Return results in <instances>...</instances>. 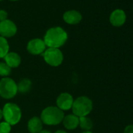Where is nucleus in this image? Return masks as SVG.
Here are the masks:
<instances>
[{
	"mask_svg": "<svg viewBox=\"0 0 133 133\" xmlns=\"http://www.w3.org/2000/svg\"><path fill=\"white\" fill-rule=\"evenodd\" d=\"M68 38V33L62 28L54 27L46 31L43 41L46 47L59 49L66 43Z\"/></svg>",
	"mask_w": 133,
	"mask_h": 133,
	"instance_id": "obj_1",
	"label": "nucleus"
},
{
	"mask_svg": "<svg viewBox=\"0 0 133 133\" xmlns=\"http://www.w3.org/2000/svg\"><path fill=\"white\" fill-rule=\"evenodd\" d=\"M64 117V113L57 107L51 106L45 108L42 113L40 119L46 125H57L60 124Z\"/></svg>",
	"mask_w": 133,
	"mask_h": 133,
	"instance_id": "obj_2",
	"label": "nucleus"
},
{
	"mask_svg": "<svg viewBox=\"0 0 133 133\" xmlns=\"http://www.w3.org/2000/svg\"><path fill=\"white\" fill-rule=\"evenodd\" d=\"M3 117L5 121L12 125L18 124L22 117V112L18 105L14 103H7L3 108Z\"/></svg>",
	"mask_w": 133,
	"mask_h": 133,
	"instance_id": "obj_3",
	"label": "nucleus"
},
{
	"mask_svg": "<svg viewBox=\"0 0 133 133\" xmlns=\"http://www.w3.org/2000/svg\"><path fill=\"white\" fill-rule=\"evenodd\" d=\"M92 101L87 96H79L74 99L72 105L73 114L78 117L88 116L92 110Z\"/></svg>",
	"mask_w": 133,
	"mask_h": 133,
	"instance_id": "obj_4",
	"label": "nucleus"
},
{
	"mask_svg": "<svg viewBox=\"0 0 133 133\" xmlns=\"http://www.w3.org/2000/svg\"><path fill=\"white\" fill-rule=\"evenodd\" d=\"M17 84L16 82L9 78H3L0 80V96L6 99H10L17 94Z\"/></svg>",
	"mask_w": 133,
	"mask_h": 133,
	"instance_id": "obj_5",
	"label": "nucleus"
},
{
	"mask_svg": "<svg viewBox=\"0 0 133 133\" xmlns=\"http://www.w3.org/2000/svg\"><path fill=\"white\" fill-rule=\"evenodd\" d=\"M42 56L45 63L52 66H58L63 61V54L59 49L48 48Z\"/></svg>",
	"mask_w": 133,
	"mask_h": 133,
	"instance_id": "obj_6",
	"label": "nucleus"
},
{
	"mask_svg": "<svg viewBox=\"0 0 133 133\" xmlns=\"http://www.w3.org/2000/svg\"><path fill=\"white\" fill-rule=\"evenodd\" d=\"M17 28L10 20H5L0 22V36L3 38H11L16 35Z\"/></svg>",
	"mask_w": 133,
	"mask_h": 133,
	"instance_id": "obj_7",
	"label": "nucleus"
},
{
	"mask_svg": "<svg viewBox=\"0 0 133 133\" xmlns=\"http://www.w3.org/2000/svg\"><path fill=\"white\" fill-rule=\"evenodd\" d=\"M27 49L29 53L37 56V55L42 54L45 51L46 45L42 39L34 38L29 41V42L28 43Z\"/></svg>",
	"mask_w": 133,
	"mask_h": 133,
	"instance_id": "obj_8",
	"label": "nucleus"
},
{
	"mask_svg": "<svg viewBox=\"0 0 133 133\" xmlns=\"http://www.w3.org/2000/svg\"><path fill=\"white\" fill-rule=\"evenodd\" d=\"M73 103L74 98L68 92L60 93L56 99V107L63 111L71 109Z\"/></svg>",
	"mask_w": 133,
	"mask_h": 133,
	"instance_id": "obj_9",
	"label": "nucleus"
},
{
	"mask_svg": "<svg viewBox=\"0 0 133 133\" xmlns=\"http://www.w3.org/2000/svg\"><path fill=\"white\" fill-rule=\"evenodd\" d=\"M126 15L125 13L120 9L114 10L110 17V21L114 27H120L125 23Z\"/></svg>",
	"mask_w": 133,
	"mask_h": 133,
	"instance_id": "obj_10",
	"label": "nucleus"
},
{
	"mask_svg": "<svg viewBox=\"0 0 133 133\" xmlns=\"http://www.w3.org/2000/svg\"><path fill=\"white\" fill-rule=\"evenodd\" d=\"M63 21L68 24H78L82 19V14L76 10L66 11L63 16Z\"/></svg>",
	"mask_w": 133,
	"mask_h": 133,
	"instance_id": "obj_11",
	"label": "nucleus"
},
{
	"mask_svg": "<svg viewBox=\"0 0 133 133\" xmlns=\"http://www.w3.org/2000/svg\"><path fill=\"white\" fill-rule=\"evenodd\" d=\"M63 124L65 128L68 130H74L79 126V117L75 114H68L64 116Z\"/></svg>",
	"mask_w": 133,
	"mask_h": 133,
	"instance_id": "obj_12",
	"label": "nucleus"
},
{
	"mask_svg": "<svg viewBox=\"0 0 133 133\" xmlns=\"http://www.w3.org/2000/svg\"><path fill=\"white\" fill-rule=\"evenodd\" d=\"M5 63L10 66V68H16L20 66L21 63V58L20 55L14 52H9L7 55L3 58Z\"/></svg>",
	"mask_w": 133,
	"mask_h": 133,
	"instance_id": "obj_13",
	"label": "nucleus"
},
{
	"mask_svg": "<svg viewBox=\"0 0 133 133\" xmlns=\"http://www.w3.org/2000/svg\"><path fill=\"white\" fill-rule=\"evenodd\" d=\"M43 123L40 117H33L28 122V129L30 133H38L42 130Z\"/></svg>",
	"mask_w": 133,
	"mask_h": 133,
	"instance_id": "obj_14",
	"label": "nucleus"
},
{
	"mask_svg": "<svg viewBox=\"0 0 133 133\" xmlns=\"http://www.w3.org/2000/svg\"><path fill=\"white\" fill-rule=\"evenodd\" d=\"M31 86H32L31 81L28 78H24L21 81H20L19 83L17 84L18 92H21L22 94L28 93L31 90Z\"/></svg>",
	"mask_w": 133,
	"mask_h": 133,
	"instance_id": "obj_15",
	"label": "nucleus"
},
{
	"mask_svg": "<svg viewBox=\"0 0 133 133\" xmlns=\"http://www.w3.org/2000/svg\"><path fill=\"white\" fill-rule=\"evenodd\" d=\"M79 126L85 131H89L93 127V123L88 116L81 117H79Z\"/></svg>",
	"mask_w": 133,
	"mask_h": 133,
	"instance_id": "obj_16",
	"label": "nucleus"
},
{
	"mask_svg": "<svg viewBox=\"0 0 133 133\" xmlns=\"http://www.w3.org/2000/svg\"><path fill=\"white\" fill-rule=\"evenodd\" d=\"M10 50V45L6 38L0 36V58H4Z\"/></svg>",
	"mask_w": 133,
	"mask_h": 133,
	"instance_id": "obj_17",
	"label": "nucleus"
},
{
	"mask_svg": "<svg viewBox=\"0 0 133 133\" xmlns=\"http://www.w3.org/2000/svg\"><path fill=\"white\" fill-rule=\"evenodd\" d=\"M11 69L5 62H0V76L3 78L8 77L11 74Z\"/></svg>",
	"mask_w": 133,
	"mask_h": 133,
	"instance_id": "obj_18",
	"label": "nucleus"
},
{
	"mask_svg": "<svg viewBox=\"0 0 133 133\" xmlns=\"http://www.w3.org/2000/svg\"><path fill=\"white\" fill-rule=\"evenodd\" d=\"M11 125L6 121L0 123V133H10Z\"/></svg>",
	"mask_w": 133,
	"mask_h": 133,
	"instance_id": "obj_19",
	"label": "nucleus"
},
{
	"mask_svg": "<svg viewBox=\"0 0 133 133\" xmlns=\"http://www.w3.org/2000/svg\"><path fill=\"white\" fill-rule=\"evenodd\" d=\"M8 14L3 10H0V22L3 21L5 20H7Z\"/></svg>",
	"mask_w": 133,
	"mask_h": 133,
	"instance_id": "obj_20",
	"label": "nucleus"
},
{
	"mask_svg": "<svg viewBox=\"0 0 133 133\" xmlns=\"http://www.w3.org/2000/svg\"><path fill=\"white\" fill-rule=\"evenodd\" d=\"M124 133H133V124H129L125 127Z\"/></svg>",
	"mask_w": 133,
	"mask_h": 133,
	"instance_id": "obj_21",
	"label": "nucleus"
},
{
	"mask_svg": "<svg viewBox=\"0 0 133 133\" xmlns=\"http://www.w3.org/2000/svg\"><path fill=\"white\" fill-rule=\"evenodd\" d=\"M55 133H68V132L63 131V130H57Z\"/></svg>",
	"mask_w": 133,
	"mask_h": 133,
	"instance_id": "obj_22",
	"label": "nucleus"
},
{
	"mask_svg": "<svg viewBox=\"0 0 133 133\" xmlns=\"http://www.w3.org/2000/svg\"><path fill=\"white\" fill-rule=\"evenodd\" d=\"M38 133H51L49 131H48V130H42L40 132H38Z\"/></svg>",
	"mask_w": 133,
	"mask_h": 133,
	"instance_id": "obj_23",
	"label": "nucleus"
},
{
	"mask_svg": "<svg viewBox=\"0 0 133 133\" xmlns=\"http://www.w3.org/2000/svg\"><path fill=\"white\" fill-rule=\"evenodd\" d=\"M2 118H3V110H1V108H0V120Z\"/></svg>",
	"mask_w": 133,
	"mask_h": 133,
	"instance_id": "obj_24",
	"label": "nucleus"
},
{
	"mask_svg": "<svg viewBox=\"0 0 133 133\" xmlns=\"http://www.w3.org/2000/svg\"><path fill=\"white\" fill-rule=\"evenodd\" d=\"M82 133H92L91 131H83V132H82Z\"/></svg>",
	"mask_w": 133,
	"mask_h": 133,
	"instance_id": "obj_25",
	"label": "nucleus"
},
{
	"mask_svg": "<svg viewBox=\"0 0 133 133\" xmlns=\"http://www.w3.org/2000/svg\"><path fill=\"white\" fill-rule=\"evenodd\" d=\"M11 1H17V0H11Z\"/></svg>",
	"mask_w": 133,
	"mask_h": 133,
	"instance_id": "obj_26",
	"label": "nucleus"
},
{
	"mask_svg": "<svg viewBox=\"0 0 133 133\" xmlns=\"http://www.w3.org/2000/svg\"><path fill=\"white\" fill-rule=\"evenodd\" d=\"M1 1H3V0H0V2H1Z\"/></svg>",
	"mask_w": 133,
	"mask_h": 133,
	"instance_id": "obj_27",
	"label": "nucleus"
}]
</instances>
